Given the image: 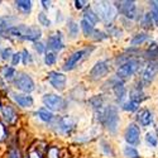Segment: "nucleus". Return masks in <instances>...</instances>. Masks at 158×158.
I'll list each match as a JSON object with an SVG mask.
<instances>
[{
    "label": "nucleus",
    "mask_w": 158,
    "mask_h": 158,
    "mask_svg": "<svg viewBox=\"0 0 158 158\" xmlns=\"http://www.w3.org/2000/svg\"><path fill=\"white\" fill-rule=\"evenodd\" d=\"M148 39V35L146 34V33H138V34H135L134 37H133V39L130 41V44L131 46H139V44H142L143 42H146Z\"/></svg>",
    "instance_id": "b1692460"
},
{
    "label": "nucleus",
    "mask_w": 158,
    "mask_h": 158,
    "mask_svg": "<svg viewBox=\"0 0 158 158\" xmlns=\"http://www.w3.org/2000/svg\"><path fill=\"white\" fill-rule=\"evenodd\" d=\"M102 102H104V100H102V98L101 96H95V98H93V99H90V104H91V106H93L94 109H102Z\"/></svg>",
    "instance_id": "c756f323"
},
{
    "label": "nucleus",
    "mask_w": 158,
    "mask_h": 158,
    "mask_svg": "<svg viewBox=\"0 0 158 158\" xmlns=\"http://www.w3.org/2000/svg\"><path fill=\"white\" fill-rule=\"evenodd\" d=\"M81 28H82V32H84V34L86 35V37H90V35H93V33H94V25H91L89 22H86L85 19H82L81 20Z\"/></svg>",
    "instance_id": "393cba45"
},
{
    "label": "nucleus",
    "mask_w": 158,
    "mask_h": 158,
    "mask_svg": "<svg viewBox=\"0 0 158 158\" xmlns=\"http://www.w3.org/2000/svg\"><path fill=\"white\" fill-rule=\"evenodd\" d=\"M113 90H114V94H115L116 101H118V102H123L124 99H125V96H127V89H125L124 84L120 82V81L114 82V87H113Z\"/></svg>",
    "instance_id": "f3484780"
},
{
    "label": "nucleus",
    "mask_w": 158,
    "mask_h": 158,
    "mask_svg": "<svg viewBox=\"0 0 158 158\" xmlns=\"http://www.w3.org/2000/svg\"><path fill=\"white\" fill-rule=\"evenodd\" d=\"M137 120L138 123L142 125V127H148L152 124L153 122V116H152V113L148 110V109H142L139 110L138 115H137Z\"/></svg>",
    "instance_id": "2eb2a0df"
},
{
    "label": "nucleus",
    "mask_w": 158,
    "mask_h": 158,
    "mask_svg": "<svg viewBox=\"0 0 158 158\" xmlns=\"http://www.w3.org/2000/svg\"><path fill=\"white\" fill-rule=\"evenodd\" d=\"M85 4H86V2H78V0H76V2H75V6H76V9H82Z\"/></svg>",
    "instance_id": "79ce46f5"
},
{
    "label": "nucleus",
    "mask_w": 158,
    "mask_h": 158,
    "mask_svg": "<svg viewBox=\"0 0 158 158\" xmlns=\"http://www.w3.org/2000/svg\"><path fill=\"white\" fill-rule=\"evenodd\" d=\"M123 5L120 6L123 15H125V18L128 19H134L137 15V6L134 2H123Z\"/></svg>",
    "instance_id": "f8f14e48"
},
{
    "label": "nucleus",
    "mask_w": 158,
    "mask_h": 158,
    "mask_svg": "<svg viewBox=\"0 0 158 158\" xmlns=\"http://www.w3.org/2000/svg\"><path fill=\"white\" fill-rule=\"evenodd\" d=\"M9 158H22L20 156V152L15 148H11L10 152H9Z\"/></svg>",
    "instance_id": "4c0bfd02"
},
{
    "label": "nucleus",
    "mask_w": 158,
    "mask_h": 158,
    "mask_svg": "<svg viewBox=\"0 0 158 158\" xmlns=\"http://www.w3.org/2000/svg\"><path fill=\"white\" fill-rule=\"evenodd\" d=\"M95 14L99 15L105 23H110L113 22L115 18H116V14H118V9L115 5H113L111 3H108V2H100V3H96L95 5ZM98 17V18H99Z\"/></svg>",
    "instance_id": "7ed1b4c3"
},
{
    "label": "nucleus",
    "mask_w": 158,
    "mask_h": 158,
    "mask_svg": "<svg viewBox=\"0 0 158 158\" xmlns=\"http://www.w3.org/2000/svg\"><path fill=\"white\" fill-rule=\"evenodd\" d=\"M15 22L14 18H11V17H3V18H0V29H3V28H11V25L13 23Z\"/></svg>",
    "instance_id": "bb28decb"
},
{
    "label": "nucleus",
    "mask_w": 158,
    "mask_h": 158,
    "mask_svg": "<svg viewBox=\"0 0 158 158\" xmlns=\"http://www.w3.org/2000/svg\"><path fill=\"white\" fill-rule=\"evenodd\" d=\"M47 44H48V48H51L52 51H61V49H63L64 44H63L62 34L61 33H56V34L49 35L48 39H47Z\"/></svg>",
    "instance_id": "9b49d317"
},
{
    "label": "nucleus",
    "mask_w": 158,
    "mask_h": 158,
    "mask_svg": "<svg viewBox=\"0 0 158 158\" xmlns=\"http://www.w3.org/2000/svg\"><path fill=\"white\" fill-rule=\"evenodd\" d=\"M139 67V61L134 60V58H130L128 61H125L119 69L116 71V76L119 78H128L131 75H134V72L138 70Z\"/></svg>",
    "instance_id": "39448f33"
},
{
    "label": "nucleus",
    "mask_w": 158,
    "mask_h": 158,
    "mask_svg": "<svg viewBox=\"0 0 158 158\" xmlns=\"http://www.w3.org/2000/svg\"><path fill=\"white\" fill-rule=\"evenodd\" d=\"M146 140L151 144L152 147H157L158 139H157V137H156V134H154V133H148V134L146 135Z\"/></svg>",
    "instance_id": "f704fd0d"
},
{
    "label": "nucleus",
    "mask_w": 158,
    "mask_h": 158,
    "mask_svg": "<svg viewBox=\"0 0 158 158\" xmlns=\"http://www.w3.org/2000/svg\"><path fill=\"white\" fill-rule=\"evenodd\" d=\"M144 99V94H143V91L142 89L139 87H134V90L131 91V94H130V101H134L137 104H140V101Z\"/></svg>",
    "instance_id": "aec40b11"
},
{
    "label": "nucleus",
    "mask_w": 158,
    "mask_h": 158,
    "mask_svg": "<svg viewBox=\"0 0 158 158\" xmlns=\"http://www.w3.org/2000/svg\"><path fill=\"white\" fill-rule=\"evenodd\" d=\"M2 56H3V58H4V60H8L9 57H11V56H13V52H11V49H10V48H5V49L2 52Z\"/></svg>",
    "instance_id": "58836bf2"
},
{
    "label": "nucleus",
    "mask_w": 158,
    "mask_h": 158,
    "mask_svg": "<svg viewBox=\"0 0 158 158\" xmlns=\"http://www.w3.org/2000/svg\"><path fill=\"white\" fill-rule=\"evenodd\" d=\"M109 62L108 61H100L98 62L93 70L90 71V77H91V80H100V78L105 77L108 75L109 72Z\"/></svg>",
    "instance_id": "1a4fd4ad"
},
{
    "label": "nucleus",
    "mask_w": 158,
    "mask_h": 158,
    "mask_svg": "<svg viewBox=\"0 0 158 158\" xmlns=\"http://www.w3.org/2000/svg\"><path fill=\"white\" fill-rule=\"evenodd\" d=\"M20 58H23V63L24 64H28V63H32V56L31 53L27 51V49H23V52L20 53Z\"/></svg>",
    "instance_id": "72a5a7b5"
},
{
    "label": "nucleus",
    "mask_w": 158,
    "mask_h": 158,
    "mask_svg": "<svg viewBox=\"0 0 158 158\" xmlns=\"http://www.w3.org/2000/svg\"><path fill=\"white\" fill-rule=\"evenodd\" d=\"M14 84L17 89L24 91V93H32L34 90V82L31 78V76L27 73H19L15 78Z\"/></svg>",
    "instance_id": "0eeeda50"
},
{
    "label": "nucleus",
    "mask_w": 158,
    "mask_h": 158,
    "mask_svg": "<svg viewBox=\"0 0 158 158\" xmlns=\"http://www.w3.org/2000/svg\"><path fill=\"white\" fill-rule=\"evenodd\" d=\"M47 77H48L51 85L53 86L56 90L63 91V90L66 89V81H67V80H66V76H64L63 73L56 72V71H51V72L47 75Z\"/></svg>",
    "instance_id": "9d476101"
},
{
    "label": "nucleus",
    "mask_w": 158,
    "mask_h": 158,
    "mask_svg": "<svg viewBox=\"0 0 158 158\" xmlns=\"http://www.w3.org/2000/svg\"><path fill=\"white\" fill-rule=\"evenodd\" d=\"M13 99L15 100V102L18 105H20V106L23 108H29L33 105V98L29 96L28 94H13Z\"/></svg>",
    "instance_id": "dca6fc26"
},
{
    "label": "nucleus",
    "mask_w": 158,
    "mask_h": 158,
    "mask_svg": "<svg viewBox=\"0 0 158 158\" xmlns=\"http://www.w3.org/2000/svg\"><path fill=\"white\" fill-rule=\"evenodd\" d=\"M124 156L127 158H140L138 151L135 148H133V147H129V146L124 148Z\"/></svg>",
    "instance_id": "cd10ccee"
},
{
    "label": "nucleus",
    "mask_w": 158,
    "mask_h": 158,
    "mask_svg": "<svg viewBox=\"0 0 158 158\" xmlns=\"http://www.w3.org/2000/svg\"><path fill=\"white\" fill-rule=\"evenodd\" d=\"M125 140L128 144L130 146H138L139 142H140V130L139 127H137L135 124H129L128 128L125 129Z\"/></svg>",
    "instance_id": "6e6552de"
},
{
    "label": "nucleus",
    "mask_w": 158,
    "mask_h": 158,
    "mask_svg": "<svg viewBox=\"0 0 158 158\" xmlns=\"http://www.w3.org/2000/svg\"><path fill=\"white\" fill-rule=\"evenodd\" d=\"M19 61H20V53H14L13 55V64L17 66L19 63Z\"/></svg>",
    "instance_id": "a19ab883"
},
{
    "label": "nucleus",
    "mask_w": 158,
    "mask_h": 158,
    "mask_svg": "<svg viewBox=\"0 0 158 158\" xmlns=\"http://www.w3.org/2000/svg\"><path fill=\"white\" fill-rule=\"evenodd\" d=\"M55 62H56V55L55 53H52V52H48V53H46V56H44V63L47 66L55 64Z\"/></svg>",
    "instance_id": "2f4dec72"
},
{
    "label": "nucleus",
    "mask_w": 158,
    "mask_h": 158,
    "mask_svg": "<svg viewBox=\"0 0 158 158\" xmlns=\"http://www.w3.org/2000/svg\"><path fill=\"white\" fill-rule=\"evenodd\" d=\"M34 48L39 52V53H43L44 49H46V46H43L41 42H38V43H35V44H34Z\"/></svg>",
    "instance_id": "ea45409f"
},
{
    "label": "nucleus",
    "mask_w": 158,
    "mask_h": 158,
    "mask_svg": "<svg viewBox=\"0 0 158 158\" xmlns=\"http://www.w3.org/2000/svg\"><path fill=\"white\" fill-rule=\"evenodd\" d=\"M76 127V123L73 119H71V118L69 116H64V118H61V119L58 120V128L60 130L62 131V133H71V131L75 129Z\"/></svg>",
    "instance_id": "ddd939ff"
},
{
    "label": "nucleus",
    "mask_w": 158,
    "mask_h": 158,
    "mask_svg": "<svg viewBox=\"0 0 158 158\" xmlns=\"http://www.w3.org/2000/svg\"><path fill=\"white\" fill-rule=\"evenodd\" d=\"M138 108H139V104H137L134 101H130V100L123 105V109L127 111H135Z\"/></svg>",
    "instance_id": "7c9ffc66"
},
{
    "label": "nucleus",
    "mask_w": 158,
    "mask_h": 158,
    "mask_svg": "<svg viewBox=\"0 0 158 158\" xmlns=\"http://www.w3.org/2000/svg\"><path fill=\"white\" fill-rule=\"evenodd\" d=\"M37 115L41 118V119L43 122H52V119H53V114H52L48 109L46 108H41L38 111H37Z\"/></svg>",
    "instance_id": "412c9836"
},
{
    "label": "nucleus",
    "mask_w": 158,
    "mask_h": 158,
    "mask_svg": "<svg viewBox=\"0 0 158 158\" xmlns=\"http://www.w3.org/2000/svg\"><path fill=\"white\" fill-rule=\"evenodd\" d=\"M42 4H43L44 8H49V4H51V3H49V2H42Z\"/></svg>",
    "instance_id": "37998d69"
},
{
    "label": "nucleus",
    "mask_w": 158,
    "mask_h": 158,
    "mask_svg": "<svg viewBox=\"0 0 158 158\" xmlns=\"http://www.w3.org/2000/svg\"><path fill=\"white\" fill-rule=\"evenodd\" d=\"M0 73H2V76L5 78V80H11V78H14L17 72H15V69L9 67V66H4L2 69V71H0Z\"/></svg>",
    "instance_id": "5701e85b"
},
{
    "label": "nucleus",
    "mask_w": 158,
    "mask_h": 158,
    "mask_svg": "<svg viewBox=\"0 0 158 158\" xmlns=\"http://www.w3.org/2000/svg\"><path fill=\"white\" fill-rule=\"evenodd\" d=\"M3 115L5 118V120L8 123H13L15 120V118H17V114H15V110L13 109L10 105H6V106H4L3 109Z\"/></svg>",
    "instance_id": "a211bd4d"
},
{
    "label": "nucleus",
    "mask_w": 158,
    "mask_h": 158,
    "mask_svg": "<svg viewBox=\"0 0 158 158\" xmlns=\"http://www.w3.org/2000/svg\"><path fill=\"white\" fill-rule=\"evenodd\" d=\"M84 19H85L86 22H89L91 25H95V24L99 22L98 15L94 13V10H91V9H87V10L85 11V14H84Z\"/></svg>",
    "instance_id": "4be33fe9"
},
{
    "label": "nucleus",
    "mask_w": 158,
    "mask_h": 158,
    "mask_svg": "<svg viewBox=\"0 0 158 158\" xmlns=\"http://www.w3.org/2000/svg\"><path fill=\"white\" fill-rule=\"evenodd\" d=\"M43 104L46 105V109H49V110H53V111H61L63 109H66V100L58 95H55V94H46L43 96Z\"/></svg>",
    "instance_id": "20e7f679"
},
{
    "label": "nucleus",
    "mask_w": 158,
    "mask_h": 158,
    "mask_svg": "<svg viewBox=\"0 0 158 158\" xmlns=\"http://www.w3.org/2000/svg\"><path fill=\"white\" fill-rule=\"evenodd\" d=\"M157 63H154V62H149L148 64H147V67L144 69V71H143V82L144 84H149L153 78H154V76H156V73H157Z\"/></svg>",
    "instance_id": "4468645a"
},
{
    "label": "nucleus",
    "mask_w": 158,
    "mask_h": 158,
    "mask_svg": "<svg viewBox=\"0 0 158 158\" xmlns=\"http://www.w3.org/2000/svg\"><path fill=\"white\" fill-rule=\"evenodd\" d=\"M15 6L19 10H22L24 14H28V13H31V10H32V3L27 2V0H19V2H15Z\"/></svg>",
    "instance_id": "6ab92c4d"
},
{
    "label": "nucleus",
    "mask_w": 158,
    "mask_h": 158,
    "mask_svg": "<svg viewBox=\"0 0 158 158\" xmlns=\"http://www.w3.org/2000/svg\"><path fill=\"white\" fill-rule=\"evenodd\" d=\"M38 22L41 23V25H44V27H49L51 25V20L47 18L44 13H39L38 14Z\"/></svg>",
    "instance_id": "473e14b6"
},
{
    "label": "nucleus",
    "mask_w": 158,
    "mask_h": 158,
    "mask_svg": "<svg viewBox=\"0 0 158 158\" xmlns=\"http://www.w3.org/2000/svg\"><path fill=\"white\" fill-rule=\"evenodd\" d=\"M151 18L158 27V5L157 2H151Z\"/></svg>",
    "instance_id": "a878e982"
},
{
    "label": "nucleus",
    "mask_w": 158,
    "mask_h": 158,
    "mask_svg": "<svg viewBox=\"0 0 158 158\" xmlns=\"http://www.w3.org/2000/svg\"><path fill=\"white\" fill-rule=\"evenodd\" d=\"M93 35H95L94 38H95V39H99V41H101V39H105V38L108 37L104 32H100V31H94Z\"/></svg>",
    "instance_id": "e433bc0d"
},
{
    "label": "nucleus",
    "mask_w": 158,
    "mask_h": 158,
    "mask_svg": "<svg viewBox=\"0 0 158 158\" xmlns=\"http://www.w3.org/2000/svg\"><path fill=\"white\" fill-rule=\"evenodd\" d=\"M91 49H93V48H91ZM91 49L86 48V49H80V51L73 52V53L70 56V58L64 62V64H63V70H64V71H71V70H73L76 66L78 64V62H80L86 55L90 53Z\"/></svg>",
    "instance_id": "423d86ee"
},
{
    "label": "nucleus",
    "mask_w": 158,
    "mask_h": 158,
    "mask_svg": "<svg viewBox=\"0 0 158 158\" xmlns=\"http://www.w3.org/2000/svg\"><path fill=\"white\" fill-rule=\"evenodd\" d=\"M6 33L11 37H15L19 39H27V41L35 42L42 35V31L37 27H27V25H17L11 27L6 31Z\"/></svg>",
    "instance_id": "f257e3e1"
},
{
    "label": "nucleus",
    "mask_w": 158,
    "mask_h": 158,
    "mask_svg": "<svg viewBox=\"0 0 158 158\" xmlns=\"http://www.w3.org/2000/svg\"><path fill=\"white\" fill-rule=\"evenodd\" d=\"M67 28H69V34L72 38H75L77 35V33H78V25H77V23H75L73 20H69Z\"/></svg>",
    "instance_id": "c85d7f7f"
},
{
    "label": "nucleus",
    "mask_w": 158,
    "mask_h": 158,
    "mask_svg": "<svg viewBox=\"0 0 158 158\" xmlns=\"http://www.w3.org/2000/svg\"><path fill=\"white\" fill-rule=\"evenodd\" d=\"M99 120L100 123L106 128L111 133L116 131V127L119 123V115H118V110L113 105H109L105 109L99 110Z\"/></svg>",
    "instance_id": "f03ea898"
},
{
    "label": "nucleus",
    "mask_w": 158,
    "mask_h": 158,
    "mask_svg": "<svg viewBox=\"0 0 158 158\" xmlns=\"http://www.w3.org/2000/svg\"><path fill=\"white\" fill-rule=\"evenodd\" d=\"M143 27L144 28H152V18H151V14L148 13V14L144 15V19H143Z\"/></svg>",
    "instance_id": "c9c22d12"
}]
</instances>
